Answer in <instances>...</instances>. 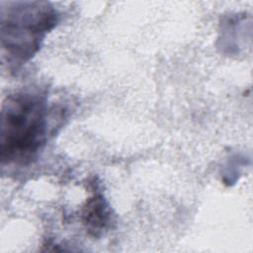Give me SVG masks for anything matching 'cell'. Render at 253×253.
<instances>
[{"label":"cell","mask_w":253,"mask_h":253,"mask_svg":"<svg viewBox=\"0 0 253 253\" xmlns=\"http://www.w3.org/2000/svg\"><path fill=\"white\" fill-rule=\"evenodd\" d=\"M82 222L93 237H100L111 227L113 222L111 207L97 187L82 210Z\"/></svg>","instance_id":"obj_3"},{"label":"cell","mask_w":253,"mask_h":253,"mask_svg":"<svg viewBox=\"0 0 253 253\" xmlns=\"http://www.w3.org/2000/svg\"><path fill=\"white\" fill-rule=\"evenodd\" d=\"M58 19L48 2H1V46L8 63L20 66L29 61Z\"/></svg>","instance_id":"obj_2"},{"label":"cell","mask_w":253,"mask_h":253,"mask_svg":"<svg viewBox=\"0 0 253 253\" xmlns=\"http://www.w3.org/2000/svg\"><path fill=\"white\" fill-rule=\"evenodd\" d=\"M46 96L39 91L9 95L1 111L2 164L28 165L37 159L52 132Z\"/></svg>","instance_id":"obj_1"}]
</instances>
